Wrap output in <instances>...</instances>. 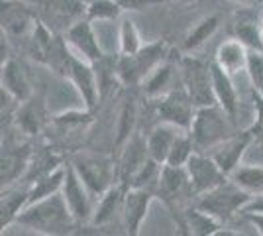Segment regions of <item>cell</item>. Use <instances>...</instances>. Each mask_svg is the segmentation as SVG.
Instances as JSON below:
<instances>
[{"label": "cell", "instance_id": "1", "mask_svg": "<svg viewBox=\"0 0 263 236\" xmlns=\"http://www.w3.org/2000/svg\"><path fill=\"white\" fill-rule=\"evenodd\" d=\"M16 225L30 228L40 234H71L79 228L77 219L73 216L69 205H67L63 193H55L45 199L30 203L22 214L18 216Z\"/></svg>", "mask_w": 263, "mask_h": 236}, {"label": "cell", "instance_id": "2", "mask_svg": "<svg viewBox=\"0 0 263 236\" xmlns=\"http://www.w3.org/2000/svg\"><path fill=\"white\" fill-rule=\"evenodd\" d=\"M169 57V44L165 40H157L152 44L142 45L140 51L134 56H120L116 61V77L126 87H138L154 73Z\"/></svg>", "mask_w": 263, "mask_h": 236}, {"label": "cell", "instance_id": "3", "mask_svg": "<svg viewBox=\"0 0 263 236\" xmlns=\"http://www.w3.org/2000/svg\"><path fill=\"white\" fill-rule=\"evenodd\" d=\"M234 132H238L234 128V118L220 104L197 108L189 130L198 152H209L226 138H230Z\"/></svg>", "mask_w": 263, "mask_h": 236}, {"label": "cell", "instance_id": "4", "mask_svg": "<svg viewBox=\"0 0 263 236\" xmlns=\"http://www.w3.org/2000/svg\"><path fill=\"white\" fill-rule=\"evenodd\" d=\"M250 199H252V193L241 189L238 183H234L228 177L224 183H220L218 187L198 195L193 205L198 207L200 211L212 214L220 223L228 225L234 219V214L241 213V209L246 207V203Z\"/></svg>", "mask_w": 263, "mask_h": 236}, {"label": "cell", "instance_id": "5", "mask_svg": "<svg viewBox=\"0 0 263 236\" xmlns=\"http://www.w3.org/2000/svg\"><path fill=\"white\" fill-rule=\"evenodd\" d=\"M177 69H179V75H181L183 89L186 90V95L191 97V101L197 108L218 104L216 95H214L210 63H204L198 57L183 56L177 63Z\"/></svg>", "mask_w": 263, "mask_h": 236}, {"label": "cell", "instance_id": "6", "mask_svg": "<svg viewBox=\"0 0 263 236\" xmlns=\"http://www.w3.org/2000/svg\"><path fill=\"white\" fill-rule=\"evenodd\" d=\"M71 164L77 169L79 177L85 181L95 199L102 197L110 187L118 183V164H114V159L106 156L81 152L73 156Z\"/></svg>", "mask_w": 263, "mask_h": 236}, {"label": "cell", "instance_id": "7", "mask_svg": "<svg viewBox=\"0 0 263 236\" xmlns=\"http://www.w3.org/2000/svg\"><path fill=\"white\" fill-rule=\"evenodd\" d=\"M155 197L165 203L173 216L183 213L189 205L195 203V193L191 187L189 171L185 166H169L163 164L161 177L155 189Z\"/></svg>", "mask_w": 263, "mask_h": 236}, {"label": "cell", "instance_id": "8", "mask_svg": "<svg viewBox=\"0 0 263 236\" xmlns=\"http://www.w3.org/2000/svg\"><path fill=\"white\" fill-rule=\"evenodd\" d=\"M97 65L88 63L87 59L79 57L71 47L65 59V67H63V77L69 79L75 89L79 90V95L83 97V102L87 106V111H92L97 106V102L100 99V87H99V77H97Z\"/></svg>", "mask_w": 263, "mask_h": 236}, {"label": "cell", "instance_id": "9", "mask_svg": "<svg viewBox=\"0 0 263 236\" xmlns=\"http://www.w3.org/2000/svg\"><path fill=\"white\" fill-rule=\"evenodd\" d=\"M61 193H63L67 205H69L73 216L77 219L79 225H88L92 221V214H95L97 199L92 197V193L88 191L85 181L79 177L77 169L73 168V164H67L65 183H63Z\"/></svg>", "mask_w": 263, "mask_h": 236}, {"label": "cell", "instance_id": "10", "mask_svg": "<svg viewBox=\"0 0 263 236\" xmlns=\"http://www.w3.org/2000/svg\"><path fill=\"white\" fill-rule=\"evenodd\" d=\"M40 6V20L47 24L53 32L69 30L81 18H87V4L83 0H33Z\"/></svg>", "mask_w": 263, "mask_h": 236}, {"label": "cell", "instance_id": "11", "mask_svg": "<svg viewBox=\"0 0 263 236\" xmlns=\"http://www.w3.org/2000/svg\"><path fill=\"white\" fill-rule=\"evenodd\" d=\"M154 104L161 120L177 124L179 128L191 130V124H193V118H195V113H197V106L193 104L191 97L183 89V85H179L173 90H169L167 95L159 97V99H154Z\"/></svg>", "mask_w": 263, "mask_h": 236}, {"label": "cell", "instance_id": "12", "mask_svg": "<svg viewBox=\"0 0 263 236\" xmlns=\"http://www.w3.org/2000/svg\"><path fill=\"white\" fill-rule=\"evenodd\" d=\"M186 171H189V179H191V187L195 193V199L202 193L210 191L214 187H218L220 183L228 179V175L220 169V166L210 157L206 152H195L191 159L186 161Z\"/></svg>", "mask_w": 263, "mask_h": 236}, {"label": "cell", "instance_id": "13", "mask_svg": "<svg viewBox=\"0 0 263 236\" xmlns=\"http://www.w3.org/2000/svg\"><path fill=\"white\" fill-rule=\"evenodd\" d=\"M67 45L77 53L79 57L87 59L88 63L97 65L104 59V51L99 44V38L95 34L92 22L88 18H81L65 32Z\"/></svg>", "mask_w": 263, "mask_h": 236}, {"label": "cell", "instance_id": "14", "mask_svg": "<svg viewBox=\"0 0 263 236\" xmlns=\"http://www.w3.org/2000/svg\"><path fill=\"white\" fill-rule=\"evenodd\" d=\"M37 22V14L22 0H2V32L8 38H28Z\"/></svg>", "mask_w": 263, "mask_h": 236}, {"label": "cell", "instance_id": "15", "mask_svg": "<svg viewBox=\"0 0 263 236\" xmlns=\"http://www.w3.org/2000/svg\"><path fill=\"white\" fill-rule=\"evenodd\" d=\"M253 144V138L250 134V130H238L234 132L230 138H226L224 142H220L218 146H214L212 150H209L206 154H210V157L220 166V169L230 175L234 169L241 164V157L246 154V150Z\"/></svg>", "mask_w": 263, "mask_h": 236}, {"label": "cell", "instance_id": "16", "mask_svg": "<svg viewBox=\"0 0 263 236\" xmlns=\"http://www.w3.org/2000/svg\"><path fill=\"white\" fill-rule=\"evenodd\" d=\"M155 199L154 191L140 189V187H128L126 197H124V211H122V221L124 228L130 236L140 234L143 221L147 216V211L152 207V201Z\"/></svg>", "mask_w": 263, "mask_h": 236}, {"label": "cell", "instance_id": "17", "mask_svg": "<svg viewBox=\"0 0 263 236\" xmlns=\"http://www.w3.org/2000/svg\"><path fill=\"white\" fill-rule=\"evenodd\" d=\"M30 203V183L28 181H16L12 185L2 187V199H0V228L2 232L10 225H16L18 216Z\"/></svg>", "mask_w": 263, "mask_h": 236}, {"label": "cell", "instance_id": "18", "mask_svg": "<svg viewBox=\"0 0 263 236\" xmlns=\"http://www.w3.org/2000/svg\"><path fill=\"white\" fill-rule=\"evenodd\" d=\"M173 219L179 226V232L191 236H216L226 226L218 219L200 211L195 205H189L183 213H179Z\"/></svg>", "mask_w": 263, "mask_h": 236}, {"label": "cell", "instance_id": "19", "mask_svg": "<svg viewBox=\"0 0 263 236\" xmlns=\"http://www.w3.org/2000/svg\"><path fill=\"white\" fill-rule=\"evenodd\" d=\"M149 157L152 156L147 150V140H143L140 134H134L122 150L120 161H118V181L130 187L132 177L142 169V166Z\"/></svg>", "mask_w": 263, "mask_h": 236}, {"label": "cell", "instance_id": "20", "mask_svg": "<svg viewBox=\"0 0 263 236\" xmlns=\"http://www.w3.org/2000/svg\"><path fill=\"white\" fill-rule=\"evenodd\" d=\"M32 150L30 146H10L2 144V187L12 185L20 181L26 175V169L32 159Z\"/></svg>", "mask_w": 263, "mask_h": 236}, {"label": "cell", "instance_id": "21", "mask_svg": "<svg viewBox=\"0 0 263 236\" xmlns=\"http://www.w3.org/2000/svg\"><path fill=\"white\" fill-rule=\"evenodd\" d=\"M126 191H128V185L118 181V183H116L114 187H110L102 197H99V199H97V205H95V214H92L90 225L104 226V225H108V223H112L116 216H122Z\"/></svg>", "mask_w": 263, "mask_h": 236}, {"label": "cell", "instance_id": "22", "mask_svg": "<svg viewBox=\"0 0 263 236\" xmlns=\"http://www.w3.org/2000/svg\"><path fill=\"white\" fill-rule=\"evenodd\" d=\"M181 132H185V128H179L177 124L171 122H161L155 126L154 130L147 136V150H149V156L154 157L155 161L165 164L167 156L171 152V148L175 144V140L179 138Z\"/></svg>", "mask_w": 263, "mask_h": 236}, {"label": "cell", "instance_id": "23", "mask_svg": "<svg viewBox=\"0 0 263 236\" xmlns=\"http://www.w3.org/2000/svg\"><path fill=\"white\" fill-rule=\"evenodd\" d=\"M248 57H250V47L243 42H240L238 38H230L218 45L214 61L230 75H236L238 71H246Z\"/></svg>", "mask_w": 263, "mask_h": 236}, {"label": "cell", "instance_id": "24", "mask_svg": "<svg viewBox=\"0 0 263 236\" xmlns=\"http://www.w3.org/2000/svg\"><path fill=\"white\" fill-rule=\"evenodd\" d=\"M210 69H212V83H214L216 101L236 120V116H238V93L234 87L232 75L220 67L216 61H210Z\"/></svg>", "mask_w": 263, "mask_h": 236}, {"label": "cell", "instance_id": "25", "mask_svg": "<svg viewBox=\"0 0 263 236\" xmlns=\"http://www.w3.org/2000/svg\"><path fill=\"white\" fill-rule=\"evenodd\" d=\"M2 89L8 90L18 102H26L32 99V85L22 65L16 59H8L2 63Z\"/></svg>", "mask_w": 263, "mask_h": 236}, {"label": "cell", "instance_id": "26", "mask_svg": "<svg viewBox=\"0 0 263 236\" xmlns=\"http://www.w3.org/2000/svg\"><path fill=\"white\" fill-rule=\"evenodd\" d=\"M179 85H181V75H179V71H175V65L163 61L149 77L143 81V93H145L147 99L154 101V99L167 95L169 90H173Z\"/></svg>", "mask_w": 263, "mask_h": 236}, {"label": "cell", "instance_id": "27", "mask_svg": "<svg viewBox=\"0 0 263 236\" xmlns=\"http://www.w3.org/2000/svg\"><path fill=\"white\" fill-rule=\"evenodd\" d=\"M65 171H67V164L55 168L53 171L45 173L42 177H37L35 181L30 183V203H35L40 199H45L49 195H55L63 189V183H65ZM28 203V205H30Z\"/></svg>", "mask_w": 263, "mask_h": 236}, {"label": "cell", "instance_id": "28", "mask_svg": "<svg viewBox=\"0 0 263 236\" xmlns=\"http://www.w3.org/2000/svg\"><path fill=\"white\" fill-rule=\"evenodd\" d=\"M228 177L252 195L263 191V166H243V164H240Z\"/></svg>", "mask_w": 263, "mask_h": 236}, {"label": "cell", "instance_id": "29", "mask_svg": "<svg viewBox=\"0 0 263 236\" xmlns=\"http://www.w3.org/2000/svg\"><path fill=\"white\" fill-rule=\"evenodd\" d=\"M218 26H220V16H206V18H202V20L186 34L183 49H185V51H195V49H198L204 42H209L210 38H212V34L218 30Z\"/></svg>", "mask_w": 263, "mask_h": 236}, {"label": "cell", "instance_id": "30", "mask_svg": "<svg viewBox=\"0 0 263 236\" xmlns=\"http://www.w3.org/2000/svg\"><path fill=\"white\" fill-rule=\"evenodd\" d=\"M234 38H238L240 42L248 45L250 49L263 51V34L259 22H255L253 18H241L234 24Z\"/></svg>", "mask_w": 263, "mask_h": 236}, {"label": "cell", "instance_id": "31", "mask_svg": "<svg viewBox=\"0 0 263 236\" xmlns=\"http://www.w3.org/2000/svg\"><path fill=\"white\" fill-rule=\"evenodd\" d=\"M161 169H163V164H159V161H155L154 157H149L142 166V169L132 177L130 187H140V189H147V191L155 193L159 177H161Z\"/></svg>", "mask_w": 263, "mask_h": 236}, {"label": "cell", "instance_id": "32", "mask_svg": "<svg viewBox=\"0 0 263 236\" xmlns=\"http://www.w3.org/2000/svg\"><path fill=\"white\" fill-rule=\"evenodd\" d=\"M122 12L116 0H92L87 4V18L90 22H110L120 18Z\"/></svg>", "mask_w": 263, "mask_h": 236}, {"label": "cell", "instance_id": "33", "mask_svg": "<svg viewBox=\"0 0 263 236\" xmlns=\"http://www.w3.org/2000/svg\"><path fill=\"white\" fill-rule=\"evenodd\" d=\"M195 152H197L195 142H193V138L189 134V130H185V132H181L179 138L175 140V144L171 148V152H169L165 164H169V166H186V161L191 159V156H193Z\"/></svg>", "mask_w": 263, "mask_h": 236}, {"label": "cell", "instance_id": "34", "mask_svg": "<svg viewBox=\"0 0 263 236\" xmlns=\"http://www.w3.org/2000/svg\"><path fill=\"white\" fill-rule=\"evenodd\" d=\"M142 38L134 20L124 18L120 22V56H134L142 49Z\"/></svg>", "mask_w": 263, "mask_h": 236}, {"label": "cell", "instance_id": "35", "mask_svg": "<svg viewBox=\"0 0 263 236\" xmlns=\"http://www.w3.org/2000/svg\"><path fill=\"white\" fill-rule=\"evenodd\" d=\"M134 126H136V104H134V101H128L124 104V108H122L120 113L116 148H122L134 136Z\"/></svg>", "mask_w": 263, "mask_h": 236}, {"label": "cell", "instance_id": "36", "mask_svg": "<svg viewBox=\"0 0 263 236\" xmlns=\"http://www.w3.org/2000/svg\"><path fill=\"white\" fill-rule=\"evenodd\" d=\"M248 75L253 85V90H257L263 95V51L257 49H250V57H248Z\"/></svg>", "mask_w": 263, "mask_h": 236}, {"label": "cell", "instance_id": "37", "mask_svg": "<svg viewBox=\"0 0 263 236\" xmlns=\"http://www.w3.org/2000/svg\"><path fill=\"white\" fill-rule=\"evenodd\" d=\"M252 99L253 108H255V118H253L252 126L248 130H250V134L253 138V144L263 148V95H259L257 90H253Z\"/></svg>", "mask_w": 263, "mask_h": 236}, {"label": "cell", "instance_id": "38", "mask_svg": "<svg viewBox=\"0 0 263 236\" xmlns=\"http://www.w3.org/2000/svg\"><path fill=\"white\" fill-rule=\"evenodd\" d=\"M55 124H59L61 128H75V126H85L92 122V114L90 113H61L53 116Z\"/></svg>", "mask_w": 263, "mask_h": 236}, {"label": "cell", "instance_id": "39", "mask_svg": "<svg viewBox=\"0 0 263 236\" xmlns=\"http://www.w3.org/2000/svg\"><path fill=\"white\" fill-rule=\"evenodd\" d=\"M116 2L124 12H140L154 4H159L161 0H116Z\"/></svg>", "mask_w": 263, "mask_h": 236}, {"label": "cell", "instance_id": "40", "mask_svg": "<svg viewBox=\"0 0 263 236\" xmlns=\"http://www.w3.org/2000/svg\"><path fill=\"white\" fill-rule=\"evenodd\" d=\"M246 213H263V191L252 195V199L246 203V207L241 209L240 214H246Z\"/></svg>", "mask_w": 263, "mask_h": 236}, {"label": "cell", "instance_id": "41", "mask_svg": "<svg viewBox=\"0 0 263 236\" xmlns=\"http://www.w3.org/2000/svg\"><path fill=\"white\" fill-rule=\"evenodd\" d=\"M243 216H246V219L257 228V232L263 236V213H246Z\"/></svg>", "mask_w": 263, "mask_h": 236}, {"label": "cell", "instance_id": "42", "mask_svg": "<svg viewBox=\"0 0 263 236\" xmlns=\"http://www.w3.org/2000/svg\"><path fill=\"white\" fill-rule=\"evenodd\" d=\"M238 2H241V4H248V2H250V0H238Z\"/></svg>", "mask_w": 263, "mask_h": 236}, {"label": "cell", "instance_id": "43", "mask_svg": "<svg viewBox=\"0 0 263 236\" xmlns=\"http://www.w3.org/2000/svg\"><path fill=\"white\" fill-rule=\"evenodd\" d=\"M259 26H261V34H263V20H261V22H259Z\"/></svg>", "mask_w": 263, "mask_h": 236}, {"label": "cell", "instance_id": "44", "mask_svg": "<svg viewBox=\"0 0 263 236\" xmlns=\"http://www.w3.org/2000/svg\"><path fill=\"white\" fill-rule=\"evenodd\" d=\"M83 2H85V4H88V2H92V0H83Z\"/></svg>", "mask_w": 263, "mask_h": 236}]
</instances>
